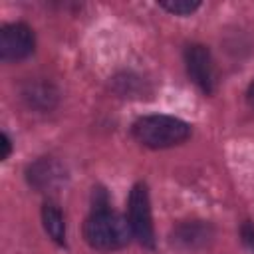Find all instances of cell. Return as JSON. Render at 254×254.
I'll return each mask as SVG.
<instances>
[{
  "label": "cell",
  "mask_w": 254,
  "mask_h": 254,
  "mask_svg": "<svg viewBox=\"0 0 254 254\" xmlns=\"http://www.w3.org/2000/svg\"><path fill=\"white\" fill-rule=\"evenodd\" d=\"M133 232L129 220L115 210L107 208V202H95L93 212L83 224V238L93 250L111 252L127 246Z\"/></svg>",
  "instance_id": "1"
},
{
  "label": "cell",
  "mask_w": 254,
  "mask_h": 254,
  "mask_svg": "<svg viewBox=\"0 0 254 254\" xmlns=\"http://www.w3.org/2000/svg\"><path fill=\"white\" fill-rule=\"evenodd\" d=\"M131 133L135 141L149 149H169L185 143L190 137V125L173 115H143L139 117Z\"/></svg>",
  "instance_id": "2"
},
{
  "label": "cell",
  "mask_w": 254,
  "mask_h": 254,
  "mask_svg": "<svg viewBox=\"0 0 254 254\" xmlns=\"http://www.w3.org/2000/svg\"><path fill=\"white\" fill-rule=\"evenodd\" d=\"M127 220L131 226L133 236L147 248L155 246V228H153V214H151V200L149 190L143 183H137L127 200Z\"/></svg>",
  "instance_id": "3"
},
{
  "label": "cell",
  "mask_w": 254,
  "mask_h": 254,
  "mask_svg": "<svg viewBox=\"0 0 254 254\" xmlns=\"http://www.w3.org/2000/svg\"><path fill=\"white\" fill-rule=\"evenodd\" d=\"M36 40L30 26L16 22L0 30V58L4 62H20L34 52Z\"/></svg>",
  "instance_id": "4"
},
{
  "label": "cell",
  "mask_w": 254,
  "mask_h": 254,
  "mask_svg": "<svg viewBox=\"0 0 254 254\" xmlns=\"http://www.w3.org/2000/svg\"><path fill=\"white\" fill-rule=\"evenodd\" d=\"M185 64H187V73L196 83L204 93L214 91V64L212 56L206 46L202 44H192L185 50Z\"/></svg>",
  "instance_id": "5"
},
{
  "label": "cell",
  "mask_w": 254,
  "mask_h": 254,
  "mask_svg": "<svg viewBox=\"0 0 254 254\" xmlns=\"http://www.w3.org/2000/svg\"><path fill=\"white\" fill-rule=\"evenodd\" d=\"M173 244L185 248V250H194L206 244V240L210 238V226L200 222V220H192V222H183L173 230Z\"/></svg>",
  "instance_id": "6"
},
{
  "label": "cell",
  "mask_w": 254,
  "mask_h": 254,
  "mask_svg": "<svg viewBox=\"0 0 254 254\" xmlns=\"http://www.w3.org/2000/svg\"><path fill=\"white\" fill-rule=\"evenodd\" d=\"M62 175H64V171L60 169L58 163L44 159V161L36 163L34 167H30L28 179H30V183H32L34 187H38V189H46V187H52L54 183L62 181Z\"/></svg>",
  "instance_id": "7"
},
{
  "label": "cell",
  "mask_w": 254,
  "mask_h": 254,
  "mask_svg": "<svg viewBox=\"0 0 254 254\" xmlns=\"http://www.w3.org/2000/svg\"><path fill=\"white\" fill-rule=\"evenodd\" d=\"M42 222H44V228H46L48 236L54 242H58V244L65 242V220H64L62 210L54 202H46L44 204V208H42Z\"/></svg>",
  "instance_id": "8"
},
{
  "label": "cell",
  "mask_w": 254,
  "mask_h": 254,
  "mask_svg": "<svg viewBox=\"0 0 254 254\" xmlns=\"http://www.w3.org/2000/svg\"><path fill=\"white\" fill-rule=\"evenodd\" d=\"M24 97L28 99V103L32 107H42V109H50L56 101V91L48 85V83H30L24 89Z\"/></svg>",
  "instance_id": "9"
},
{
  "label": "cell",
  "mask_w": 254,
  "mask_h": 254,
  "mask_svg": "<svg viewBox=\"0 0 254 254\" xmlns=\"http://www.w3.org/2000/svg\"><path fill=\"white\" fill-rule=\"evenodd\" d=\"M159 6L163 10H167L169 14H175V16H190L194 10H198L200 2H194V0H165V2H159Z\"/></svg>",
  "instance_id": "10"
},
{
  "label": "cell",
  "mask_w": 254,
  "mask_h": 254,
  "mask_svg": "<svg viewBox=\"0 0 254 254\" xmlns=\"http://www.w3.org/2000/svg\"><path fill=\"white\" fill-rule=\"evenodd\" d=\"M0 145H2V153H0V157H2V159H8L10 153H12V141H10V137H8L6 133L0 135Z\"/></svg>",
  "instance_id": "11"
},
{
  "label": "cell",
  "mask_w": 254,
  "mask_h": 254,
  "mask_svg": "<svg viewBox=\"0 0 254 254\" xmlns=\"http://www.w3.org/2000/svg\"><path fill=\"white\" fill-rule=\"evenodd\" d=\"M242 236H244V240H246L248 244L254 246V228H252V224H244V226H242Z\"/></svg>",
  "instance_id": "12"
},
{
  "label": "cell",
  "mask_w": 254,
  "mask_h": 254,
  "mask_svg": "<svg viewBox=\"0 0 254 254\" xmlns=\"http://www.w3.org/2000/svg\"><path fill=\"white\" fill-rule=\"evenodd\" d=\"M246 99H248V103L254 107V81L248 85V91H246Z\"/></svg>",
  "instance_id": "13"
}]
</instances>
